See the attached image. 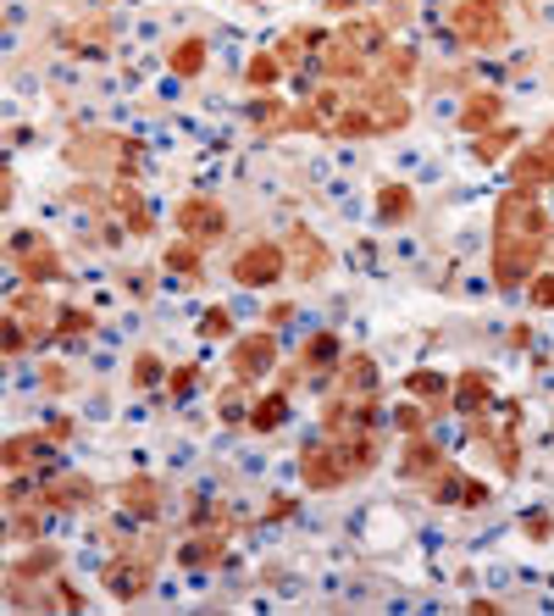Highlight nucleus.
Returning <instances> with one entry per match:
<instances>
[{
    "mask_svg": "<svg viewBox=\"0 0 554 616\" xmlns=\"http://www.w3.org/2000/svg\"><path fill=\"white\" fill-rule=\"evenodd\" d=\"M549 212L532 190H505L494 201V250H488V273H494V289L499 295H521L527 278L543 267L549 255Z\"/></svg>",
    "mask_w": 554,
    "mask_h": 616,
    "instance_id": "obj_1",
    "label": "nucleus"
},
{
    "mask_svg": "<svg viewBox=\"0 0 554 616\" xmlns=\"http://www.w3.org/2000/svg\"><path fill=\"white\" fill-rule=\"evenodd\" d=\"M300 489L305 494H338V489H349V483H360L366 472H360V461H355V450L344 445V438H311V445L300 450Z\"/></svg>",
    "mask_w": 554,
    "mask_h": 616,
    "instance_id": "obj_2",
    "label": "nucleus"
},
{
    "mask_svg": "<svg viewBox=\"0 0 554 616\" xmlns=\"http://www.w3.org/2000/svg\"><path fill=\"white\" fill-rule=\"evenodd\" d=\"M449 34L460 50H505L510 45L505 0H460V7H449Z\"/></svg>",
    "mask_w": 554,
    "mask_h": 616,
    "instance_id": "obj_3",
    "label": "nucleus"
},
{
    "mask_svg": "<svg viewBox=\"0 0 554 616\" xmlns=\"http://www.w3.org/2000/svg\"><path fill=\"white\" fill-rule=\"evenodd\" d=\"M228 278L239 289H272L277 278H289V250H284V239H250V244H239L233 261H228Z\"/></svg>",
    "mask_w": 554,
    "mask_h": 616,
    "instance_id": "obj_4",
    "label": "nucleus"
},
{
    "mask_svg": "<svg viewBox=\"0 0 554 616\" xmlns=\"http://www.w3.org/2000/svg\"><path fill=\"white\" fill-rule=\"evenodd\" d=\"M172 228H177L183 239H195V244H206V250H217V244L228 239V228H233V217H228V206H222L217 195H206V190H195V195H183V201L172 206Z\"/></svg>",
    "mask_w": 554,
    "mask_h": 616,
    "instance_id": "obj_5",
    "label": "nucleus"
},
{
    "mask_svg": "<svg viewBox=\"0 0 554 616\" xmlns=\"http://www.w3.org/2000/svg\"><path fill=\"white\" fill-rule=\"evenodd\" d=\"M277 373V328H250V333H233L228 339V378H239V384H261V378H272Z\"/></svg>",
    "mask_w": 554,
    "mask_h": 616,
    "instance_id": "obj_6",
    "label": "nucleus"
},
{
    "mask_svg": "<svg viewBox=\"0 0 554 616\" xmlns=\"http://www.w3.org/2000/svg\"><path fill=\"white\" fill-rule=\"evenodd\" d=\"M101 583H106V600L134 605V600H145V594H150V583H155V556H150V550L123 545V556H112V561H106Z\"/></svg>",
    "mask_w": 554,
    "mask_h": 616,
    "instance_id": "obj_7",
    "label": "nucleus"
},
{
    "mask_svg": "<svg viewBox=\"0 0 554 616\" xmlns=\"http://www.w3.org/2000/svg\"><path fill=\"white\" fill-rule=\"evenodd\" d=\"M12 267H18L23 284H56V278H67V261L50 244V233H28V228L12 233Z\"/></svg>",
    "mask_w": 554,
    "mask_h": 616,
    "instance_id": "obj_8",
    "label": "nucleus"
},
{
    "mask_svg": "<svg viewBox=\"0 0 554 616\" xmlns=\"http://www.w3.org/2000/svg\"><path fill=\"white\" fill-rule=\"evenodd\" d=\"M422 489H427V500H432V505H460V511H483V505L494 500V489H488L483 478L460 472L454 461H443V467H438Z\"/></svg>",
    "mask_w": 554,
    "mask_h": 616,
    "instance_id": "obj_9",
    "label": "nucleus"
},
{
    "mask_svg": "<svg viewBox=\"0 0 554 616\" xmlns=\"http://www.w3.org/2000/svg\"><path fill=\"white\" fill-rule=\"evenodd\" d=\"M39 500L50 505V516H78V511H95L101 505V483L89 472H50L39 483Z\"/></svg>",
    "mask_w": 554,
    "mask_h": 616,
    "instance_id": "obj_10",
    "label": "nucleus"
},
{
    "mask_svg": "<svg viewBox=\"0 0 554 616\" xmlns=\"http://www.w3.org/2000/svg\"><path fill=\"white\" fill-rule=\"evenodd\" d=\"M284 250H289V278H300V284H316L333 267V250L322 244L316 228H289L284 233Z\"/></svg>",
    "mask_w": 554,
    "mask_h": 616,
    "instance_id": "obj_11",
    "label": "nucleus"
},
{
    "mask_svg": "<svg viewBox=\"0 0 554 616\" xmlns=\"http://www.w3.org/2000/svg\"><path fill=\"white\" fill-rule=\"evenodd\" d=\"M61 567H67V556H61L56 545H34L28 556H12V561H7V594L18 600L28 583L45 589L50 578H61Z\"/></svg>",
    "mask_w": 554,
    "mask_h": 616,
    "instance_id": "obj_12",
    "label": "nucleus"
},
{
    "mask_svg": "<svg viewBox=\"0 0 554 616\" xmlns=\"http://www.w3.org/2000/svg\"><path fill=\"white\" fill-rule=\"evenodd\" d=\"M333 395H349V400H383V373L366 350H344V362L333 367Z\"/></svg>",
    "mask_w": 554,
    "mask_h": 616,
    "instance_id": "obj_13",
    "label": "nucleus"
},
{
    "mask_svg": "<svg viewBox=\"0 0 554 616\" xmlns=\"http://www.w3.org/2000/svg\"><path fill=\"white\" fill-rule=\"evenodd\" d=\"M7 311L34 333V344H56V306L45 300V284H23V289L7 300Z\"/></svg>",
    "mask_w": 554,
    "mask_h": 616,
    "instance_id": "obj_14",
    "label": "nucleus"
},
{
    "mask_svg": "<svg viewBox=\"0 0 554 616\" xmlns=\"http://www.w3.org/2000/svg\"><path fill=\"white\" fill-rule=\"evenodd\" d=\"M112 500H117L128 516L155 522V516L166 511V483H161V478H150V472H128V478L112 489Z\"/></svg>",
    "mask_w": 554,
    "mask_h": 616,
    "instance_id": "obj_15",
    "label": "nucleus"
},
{
    "mask_svg": "<svg viewBox=\"0 0 554 616\" xmlns=\"http://www.w3.org/2000/svg\"><path fill=\"white\" fill-rule=\"evenodd\" d=\"M499 384H494V373L488 367H460L454 373V395H449V411H460V417H483V411H494L499 400Z\"/></svg>",
    "mask_w": 554,
    "mask_h": 616,
    "instance_id": "obj_16",
    "label": "nucleus"
},
{
    "mask_svg": "<svg viewBox=\"0 0 554 616\" xmlns=\"http://www.w3.org/2000/svg\"><path fill=\"white\" fill-rule=\"evenodd\" d=\"M222 561H228V527H222V522L195 527V534L177 545V567H189V572H211V567H222Z\"/></svg>",
    "mask_w": 554,
    "mask_h": 616,
    "instance_id": "obj_17",
    "label": "nucleus"
},
{
    "mask_svg": "<svg viewBox=\"0 0 554 616\" xmlns=\"http://www.w3.org/2000/svg\"><path fill=\"white\" fill-rule=\"evenodd\" d=\"M311 67L322 72V83H344V90H355V83L372 78V61H366L360 50H349V45H338V39H327Z\"/></svg>",
    "mask_w": 554,
    "mask_h": 616,
    "instance_id": "obj_18",
    "label": "nucleus"
},
{
    "mask_svg": "<svg viewBox=\"0 0 554 616\" xmlns=\"http://www.w3.org/2000/svg\"><path fill=\"white\" fill-rule=\"evenodd\" d=\"M549 184H554V150H549L543 139L521 145V150L510 156V190H532V195H543Z\"/></svg>",
    "mask_w": 554,
    "mask_h": 616,
    "instance_id": "obj_19",
    "label": "nucleus"
},
{
    "mask_svg": "<svg viewBox=\"0 0 554 616\" xmlns=\"http://www.w3.org/2000/svg\"><path fill=\"white\" fill-rule=\"evenodd\" d=\"M106 190H112V206H106V212L123 217V233H128V239H150V233H155V217H150L139 184H134V179H112Z\"/></svg>",
    "mask_w": 554,
    "mask_h": 616,
    "instance_id": "obj_20",
    "label": "nucleus"
},
{
    "mask_svg": "<svg viewBox=\"0 0 554 616\" xmlns=\"http://www.w3.org/2000/svg\"><path fill=\"white\" fill-rule=\"evenodd\" d=\"M333 39H338V45H349V50H360L366 61H378V56L394 45L383 18H360V12H355V18H344V23L333 28Z\"/></svg>",
    "mask_w": 554,
    "mask_h": 616,
    "instance_id": "obj_21",
    "label": "nucleus"
},
{
    "mask_svg": "<svg viewBox=\"0 0 554 616\" xmlns=\"http://www.w3.org/2000/svg\"><path fill=\"white\" fill-rule=\"evenodd\" d=\"M499 123H505V95H499V90H472L466 106L454 112V128L466 134V139H477V134H488V128H499Z\"/></svg>",
    "mask_w": 554,
    "mask_h": 616,
    "instance_id": "obj_22",
    "label": "nucleus"
},
{
    "mask_svg": "<svg viewBox=\"0 0 554 616\" xmlns=\"http://www.w3.org/2000/svg\"><path fill=\"white\" fill-rule=\"evenodd\" d=\"M443 461H449V456L438 450V438H432V433H411V438H405V450H400V478H405V483H427Z\"/></svg>",
    "mask_w": 554,
    "mask_h": 616,
    "instance_id": "obj_23",
    "label": "nucleus"
},
{
    "mask_svg": "<svg viewBox=\"0 0 554 616\" xmlns=\"http://www.w3.org/2000/svg\"><path fill=\"white\" fill-rule=\"evenodd\" d=\"M405 395L422 400V406H432V417H443L449 411V395H454V378L438 373V367H411L405 373Z\"/></svg>",
    "mask_w": 554,
    "mask_h": 616,
    "instance_id": "obj_24",
    "label": "nucleus"
},
{
    "mask_svg": "<svg viewBox=\"0 0 554 616\" xmlns=\"http://www.w3.org/2000/svg\"><path fill=\"white\" fill-rule=\"evenodd\" d=\"M250 123H255V134L261 139H284V134H295V106L284 101V95H255L250 101Z\"/></svg>",
    "mask_w": 554,
    "mask_h": 616,
    "instance_id": "obj_25",
    "label": "nucleus"
},
{
    "mask_svg": "<svg viewBox=\"0 0 554 616\" xmlns=\"http://www.w3.org/2000/svg\"><path fill=\"white\" fill-rule=\"evenodd\" d=\"M338 362H344V339H338L333 328H316V333L300 344V367H305L311 378H333Z\"/></svg>",
    "mask_w": 554,
    "mask_h": 616,
    "instance_id": "obj_26",
    "label": "nucleus"
},
{
    "mask_svg": "<svg viewBox=\"0 0 554 616\" xmlns=\"http://www.w3.org/2000/svg\"><path fill=\"white\" fill-rule=\"evenodd\" d=\"M206 67H211V39H206V34H183V39L166 50V72H172V78H183V83L200 78Z\"/></svg>",
    "mask_w": 554,
    "mask_h": 616,
    "instance_id": "obj_27",
    "label": "nucleus"
},
{
    "mask_svg": "<svg viewBox=\"0 0 554 616\" xmlns=\"http://www.w3.org/2000/svg\"><path fill=\"white\" fill-rule=\"evenodd\" d=\"M327 39H333L327 28H311V23H300V28H289L284 39H277L272 50H277V61H284V67L295 72V67H305V61H316V50H322Z\"/></svg>",
    "mask_w": 554,
    "mask_h": 616,
    "instance_id": "obj_28",
    "label": "nucleus"
},
{
    "mask_svg": "<svg viewBox=\"0 0 554 616\" xmlns=\"http://www.w3.org/2000/svg\"><path fill=\"white\" fill-rule=\"evenodd\" d=\"M161 267L172 273V278H183V284H200L206 278V244H195V239H172L166 250H161Z\"/></svg>",
    "mask_w": 554,
    "mask_h": 616,
    "instance_id": "obj_29",
    "label": "nucleus"
},
{
    "mask_svg": "<svg viewBox=\"0 0 554 616\" xmlns=\"http://www.w3.org/2000/svg\"><path fill=\"white\" fill-rule=\"evenodd\" d=\"M45 516H50V505H45L39 494L23 500V505H7V539H12V545H34L39 527H45Z\"/></svg>",
    "mask_w": 554,
    "mask_h": 616,
    "instance_id": "obj_30",
    "label": "nucleus"
},
{
    "mask_svg": "<svg viewBox=\"0 0 554 616\" xmlns=\"http://www.w3.org/2000/svg\"><path fill=\"white\" fill-rule=\"evenodd\" d=\"M411 217H416V190L411 184H378V223L405 228Z\"/></svg>",
    "mask_w": 554,
    "mask_h": 616,
    "instance_id": "obj_31",
    "label": "nucleus"
},
{
    "mask_svg": "<svg viewBox=\"0 0 554 616\" xmlns=\"http://www.w3.org/2000/svg\"><path fill=\"white\" fill-rule=\"evenodd\" d=\"M289 422V389H266V395H255V406H250V433H277Z\"/></svg>",
    "mask_w": 554,
    "mask_h": 616,
    "instance_id": "obj_32",
    "label": "nucleus"
},
{
    "mask_svg": "<svg viewBox=\"0 0 554 616\" xmlns=\"http://www.w3.org/2000/svg\"><path fill=\"white\" fill-rule=\"evenodd\" d=\"M416 67H422V56H416L411 45H389V50L372 61V78H383V83H400V90H405V83L416 78Z\"/></svg>",
    "mask_w": 554,
    "mask_h": 616,
    "instance_id": "obj_33",
    "label": "nucleus"
},
{
    "mask_svg": "<svg viewBox=\"0 0 554 616\" xmlns=\"http://www.w3.org/2000/svg\"><path fill=\"white\" fill-rule=\"evenodd\" d=\"M516 150H521V128H510V123H499V128H488V134L472 139V156H477L483 167H494V161H505V156H516Z\"/></svg>",
    "mask_w": 554,
    "mask_h": 616,
    "instance_id": "obj_34",
    "label": "nucleus"
},
{
    "mask_svg": "<svg viewBox=\"0 0 554 616\" xmlns=\"http://www.w3.org/2000/svg\"><path fill=\"white\" fill-rule=\"evenodd\" d=\"M50 445H56L50 433H12L7 438V472H28V461L50 456Z\"/></svg>",
    "mask_w": 554,
    "mask_h": 616,
    "instance_id": "obj_35",
    "label": "nucleus"
},
{
    "mask_svg": "<svg viewBox=\"0 0 554 616\" xmlns=\"http://www.w3.org/2000/svg\"><path fill=\"white\" fill-rule=\"evenodd\" d=\"M250 406H255V389H250V384H239V378H228V389L217 395V422L244 427V422H250Z\"/></svg>",
    "mask_w": 554,
    "mask_h": 616,
    "instance_id": "obj_36",
    "label": "nucleus"
},
{
    "mask_svg": "<svg viewBox=\"0 0 554 616\" xmlns=\"http://www.w3.org/2000/svg\"><path fill=\"white\" fill-rule=\"evenodd\" d=\"M284 61H277V50H255L250 61H244V83H250V90L255 95H266V90H277V83H284Z\"/></svg>",
    "mask_w": 554,
    "mask_h": 616,
    "instance_id": "obj_37",
    "label": "nucleus"
},
{
    "mask_svg": "<svg viewBox=\"0 0 554 616\" xmlns=\"http://www.w3.org/2000/svg\"><path fill=\"white\" fill-rule=\"evenodd\" d=\"M89 333H95V311L78 306V300L56 306V344H72V339H89Z\"/></svg>",
    "mask_w": 554,
    "mask_h": 616,
    "instance_id": "obj_38",
    "label": "nucleus"
},
{
    "mask_svg": "<svg viewBox=\"0 0 554 616\" xmlns=\"http://www.w3.org/2000/svg\"><path fill=\"white\" fill-rule=\"evenodd\" d=\"M195 333H200V344H228V339L239 333V322H233L228 306H206L200 322H195Z\"/></svg>",
    "mask_w": 554,
    "mask_h": 616,
    "instance_id": "obj_39",
    "label": "nucleus"
},
{
    "mask_svg": "<svg viewBox=\"0 0 554 616\" xmlns=\"http://www.w3.org/2000/svg\"><path fill=\"white\" fill-rule=\"evenodd\" d=\"M389 427L394 433H427L432 427V406H422V400H411V406H394V417H389Z\"/></svg>",
    "mask_w": 554,
    "mask_h": 616,
    "instance_id": "obj_40",
    "label": "nucleus"
},
{
    "mask_svg": "<svg viewBox=\"0 0 554 616\" xmlns=\"http://www.w3.org/2000/svg\"><path fill=\"white\" fill-rule=\"evenodd\" d=\"M128 378H134V389H155V384H166V362L155 356V350H139Z\"/></svg>",
    "mask_w": 554,
    "mask_h": 616,
    "instance_id": "obj_41",
    "label": "nucleus"
},
{
    "mask_svg": "<svg viewBox=\"0 0 554 616\" xmlns=\"http://www.w3.org/2000/svg\"><path fill=\"white\" fill-rule=\"evenodd\" d=\"M39 605H50V611H83L89 600H83V589H72L67 578H50V583H45V600H39Z\"/></svg>",
    "mask_w": 554,
    "mask_h": 616,
    "instance_id": "obj_42",
    "label": "nucleus"
},
{
    "mask_svg": "<svg viewBox=\"0 0 554 616\" xmlns=\"http://www.w3.org/2000/svg\"><path fill=\"white\" fill-rule=\"evenodd\" d=\"M0 328H7V362H23L28 350H34V333H28V328H23V322L12 317V311L0 317Z\"/></svg>",
    "mask_w": 554,
    "mask_h": 616,
    "instance_id": "obj_43",
    "label": "nucleus"
},
{
    "mask_svg": "<svg viewBox=\"0 0 554 616\" xmlns=\"http://www.w3.org/2000/svg\"><path fill=\"white\" fill-rule=\"evenodd\" d=\"M195 389H200V367H172V373H166V400H172V406H183Z\"/></svg>",
    "mask_w": 554,
    "mask_h": 616,
    "instance_id": "obj_44",
    "label": "nucleus"
},
{
    "mask_svg": "<svg viewBox=\"0 0 554 616\" xmlns=\"http://www.w3.org/2000/svg\"><path fill=\"white\" fill-rule=\"evenodd\" d=\"M521 295H527V306H532V311H554V273H543V267H538V273L527 278V289H521Z\"/></svg>",
    "mask_w": 554,
    "mask_h": 616,
    "instance_id": "obj_45",
    "label": "nucleus"
},
{
    "mask_svg": "<svg viewBox=\"0 0 554 616\" xmlns=\"http://www.w3.org/2000/svg\"><path fill=\"white\" fill-rule=\"evenodd\" d=\"M521 534H527L532 545H549V539H554V516H543V511L521 516Z\"/></svg>",
    "mask_w": 554,
    "mask_h": 616,
    "instance_id": "obj_46",
    "label": "nucleus"
},
{
    "mask_svg": "<svg viewBox=\"0 0 554 616\" xmlns=\"http://www.w3.org/2000/svg\"><path fill=\"white\" fill-rule=\"evenodd\" d=\"M289 322H295V306H289V300L266 306V328H289Z\"/></svg>",
    "mask_w": 554,
    "mask_h": 616,
    "instance_id": "obj_47",
    "label": "nucleus"
},
{
    "mask_svg": "<svg viewBox=\"0 0 554 616\" xmlns=\"http://www.w3.org/2000/svg\"><path fill=\"white\" fill-rule=\"evenodd\" d=\"M300 511V500H272L266 505V522H284V516H295Z\"/></svg>",
    "mask_w": 554,
    "mask_h": 616,
    "instance_id": "obj_48",
    "label": "nucleus"
},
{
    "mask_svg": "<svg viewBox=\"0 0 554 616\" xmlns=\"http://www.w3.org/2000/svg\"><path fill=\"white\" fill-rule=\"evenodd\" d=\"M322 7H327L333 18H355V12H360V0H322Z\"/></svg>",
    "mask_w": 554,
    "mask_h": 616,
    "instance_id": "obj_49",
    "label": "nucleus"
},
{
    "mask_svg": "<svg viewBox=\"0 0 554 616\" xmlns=\"http://www.w3.org/2000/svg\"><path fill=\"white\" fill-rule=\"evenodd\" d=\"M45 433H50V438H56V445H67V438H72V422H67V417H56V422H50V427H45Z\"/></svg>",
    "mask_w": 554,
    "mask_h": 616,
    "instance_id": "obj_50",
    "label": "nucleus"
},
{
    "mask_svg": "<svg viewBox=\"0 0 554 616\" xmlns=\"http://www.w3.org/2000/svg\"><path fill=\"white\" fill-rule=\"evenodd\" d=\"M67 384H72V378H67L61 367H45V389H67Z\"/></svg>",
    "mask_w": 554,
    "mask_h": 616,
    "instance_id": "obj_51",
    "label": "nucleus"
},
{
    "mask_svg": "<svg viewBox=\"0 0 554 616\" xmlns=\"http://www.w3.org/2000/svg\"><path fill=\"white\" fill-rule=\"evenodd\" d=\"M466 611H472V616H499V600H472Z\"/></svg>",
    "mask_w": 554,
    "mask_h": 616,
    "instance_id": "obj_52",
    "label": "nucleus"
},
{
    "mask_svg": "<svg viewBox=\"0 0 554 616\" xmlns=\"http://www.w3.org/2000/svg\"><path fill=\"white\" fill-rule=\"evenodd\" d=\"M543 145H549V150H554V123H549V128H543Z\"/></svg>",
    "mask_w": 554,
    "mask_h": 616,
    "instance_id": "obj_53",
    "label": "nucleus"
},
{
    "mask_svg": "<svg viewBox=\"0 0 554 616\" xmlns=\"http://www.w3.org/2000/svg\"><path fill=\"white\" fill-rule=\"evenodd\" d=\"M239 7H261V0H239Z\"/></svg>",
    "mask_w": 554,
    "mask_h": 616,
    "instance_id": "obj_54",
    "label": "nucleus"
}]
</instances>
